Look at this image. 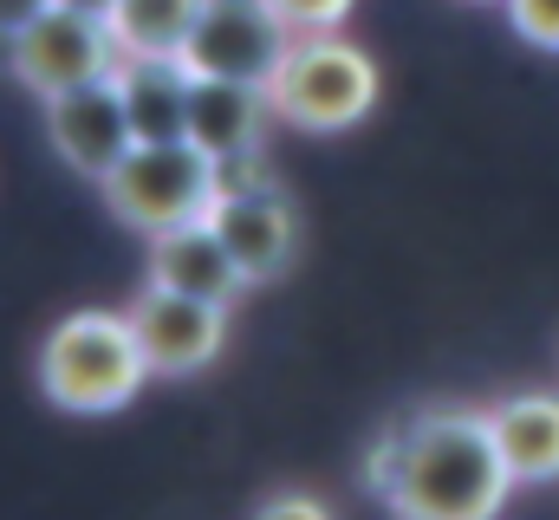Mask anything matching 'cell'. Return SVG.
I'll list each match as a JSON object with an SVG mask.
<instances>
[{
    "instance_id": "obj_1",
    "label": "cell",
    "mask_w": 559,
    "mask_h": 520,
    "mask_svg": "<svg viewBox=\"0 0 559 520\" xmlns=\"http://www.w3.org/2000/svg\"><path fill=\"white\" fill-rule=\"evenodd\" d=\"M365 488L397 520H495L514 495V469L495 442L488 410L436 403L397 416L365 462Z\"/></svg>"
},
{
    "instance_id": "obj_2",
    "label": "cell",
    "mask_w": 559,
    "mask_h": 520,
    "mask_svg": "<svg viewBox=\"0 0 559 520\" xmlns=\"http://www.w3.org/2000/svg\"><path fill=\"white\" fill-rule=\"evenodd\" d=\"M150 358L138 345L131 312H66L46 339H39V390L46 403L72 410V416H111L150 385Z\"/></svg>"
},
{
    "instance_id": "obj_3",
    "label": "cell",
    "mask_w": 559,
    "mask_h": 520,
    "mask_svg": "<svg viewBox=\"0 0 559 520\" xmlns=\"http://www.w3.org/2000/svg\"><path fill=\"white\" fill-rule=\"evenodd\" d=\"M274 118L306 137H332L371 118L378 105V66L365 46L338 39V33H293L280 72L267 79Z\"/></svg>"
},
{
    "instance_id": "obj_4",
    "label": "cell",
    "mask_w": 559,
    "mask_h": 520,
    "mask_svg": "<svg viewBox=\"0 0 559 520\" xmlns=\"http://www.w3.org/2000/svg\"><path fill=\"white\" fill-rule=\"evenodd\" d=\"M98 189L124 228L163 235V228L215 215V156L195 150L189 137H138Z\"/></svg>"
},
{
    "instance_id": "obj_5",
    "label": "cell",
    "mask_w": 559,
    "mask_h": 520,
    "mask_svg": "<svg viewBox=\"0 0 559 520\" xmlns=\"http://www.w3.org/2000/svg\"><path fill=\"white\" fill-rule=\"evenodd\" d=\"M118 66H124V46H118L111 20L92 13V7L52 0V7L13 39V66H7V72H13L26 92L52 98V92L85 85V79H105V72H118Z\"/></svg>"
},
{
    "instance_id": "obj_6",
    "label": "cell",
    "mask_w": 559,
    "mask_h": 520,
    "mask_svg": "<svg viewBox=\"0 0 559 520\" xmlns=\"http://www.w3.org/2000/svg\"><path fill=\"white\" fill-rule=\"evenodd\" d=\"M293 46V26L280 20L267 0H202L195 33L182 46V66L195 79H241L267 85Z\"/></svg>"
},
{
    "instance_id": "obj_7",
    "label": "cell",
    "mask_w": 559,
    "mask_h": 520,
    "mask_svg": "<svg viewBox=\"0 0 559 520\" xmlns=\"http://www.w3.org/2000/svg\"><path fill=\"white\" fill-rule=\"evenodd\" d=\"M39 105H46V143H52V156H59L66 169H79V176H92V182H105V176L124 163V150L138 143L131 98H124L118 72L85 79V85H72V92H52V98H39Z\"/></svg>"
},
{
    "instance_id": "obj_8",
    "label": "cell",
    "mask_w": 559,
    "mask_h": 520,
    "mask_svg": "<svg viewBox=\"0 0 559 520\" xmlns=\"http://www.w3.org/2000/svg\"><path fill=\"white\" fill-rule=\"evenodd\" d=\"M131 326H138V345L156 378H195L228 345V306L222 299H195V293H176L156 280L131 299Z\"/></svg>"
},
{
    "instance_id": "obj_9",
    "label": "cell",
    "mask_w": 559,
    "mask_h": 520,
    "mask_svg": "<svg viewBox=\"0 0 559 520\" xmlns=\"http://www.w3.org/2000/svg\"><path fill=\"white\" fill-rule=\"evenodd\" d=\"M215 228H222L228 255L241 260L248 286L280 280V273L293 267V255H299V215H293V202L280 196V182L248 189V196H222V202H215Z\"/></svg>"
},
{
    "instance_id": "obj_10",
    "label": "cell",
    "mask_w": 559,
    "mask_h": 520,
    "mask_svg": "<svg viewBox=\"0 0 559 520\" xmlns=\"http://www.w3.org/2000/svg\"><path fill=\"white\" fill-rule=\"evenodd\" d=\"M150 280L176 286V293H195V299H222V306H235L248 293V273H241V260L228 255L215 215L150 235Z\"/></svg>"
},
{
    "instance_id": "obj_11",
    "label": "cell",
    "mask_w": 559,
    "mask_h": 520,
    "mask_svg": "<svg viewBox=\"0 0 559 520\" xmlns=\"http://www.w3.org/2000/svg\"><path fill=\"white\" fill-rule=\"evenodd\" d=\"M267 125H274V98H267V85H241V79H195L182 137L222 163V156L261 150V143H267Z\"/></svg>"
},
{
    "instance_id": "obj_12",
    "label": "cell",
    "mask_w": 559,
    "mask_h": 520,
    "mask_svg": "<svg viewBox=\"0 0 559 520\" xmlns=\"http://www.w3.org/2000/svg\"><path fill=\"white\" fill-rule=\"evenodd\" d=\"M495 442L514 469V482H559V397L554 390H514L488 403Z\"/></svg>"
},
{
    "instance_id": "obj_13",
    "label": "cell",
    "mask_w": 559,
    "mask_h": 520,
    "mask_svg": "<svg viewBox=\"0 0 559 520\" xmlns=\"http://www.w3.org/2000/svg\"><path fill=\"white\" fill-rule=\"evenodd\" d=\"M118 85L131 98L138 137H182V125H189V92H195V72L182 59H124L118 66Z\"/></svg>"
},
{
    "instance_id": "obj_14",
    "label": "cell",
    "mask_w": 559,
    "mask_h": 520,
    "mask_svg": "<svg viewBox=\"0 0 559 520\" xmlns=\"http://www.w3.org/2000/svg\"><path fill=\"white\" fill-rule=\"evenodd\" d=\"M195 13H202V0H111L105 20H111L124 59H182Z\"/></svg>"
},
{
    "instance_id": "obj_15",
    "label": "cell",
    "mask_w": 559,
    "mask_h": 520,
    "mask_svg": "<svg viewBox=\"0 0 559 520\" xmlns=\"http://www.w3.org/2000/svg\"><path fill=\"white\" fill-rule=\"evenodd\" d=\"M267 7H274L293 33H338L358 0H267Z\"/></svg>"
},
{
    "instance_id": "obj_16",
    "label": "cell",
    "mask_w": 559,
    "mask_h": 520,
    "mask_svg": "<svg viewBox=\"0 0 559 520\" xmlns=\"http://www.w3.org/2000/svg\"><path fill=\"white\" fill-rule=\"evenodd\" d=\"M508 20L527 46L540 52H559V0H508Z\"/></svg>"
},
{
    "instance_id": "obj_17",
    "label": "cell",
    "mask_w": 559,
    "mask_h": 520,
    "mask_svg": "<svg viewBox=\"0 0 559 520\" xmlns=\"http://www.w3.org/2000/svg\"><path fill=\"white\" fill-rule=\"evenodd\" d=\"M248 520H332V508H325L319 495H306V488H280V495H267Z\"/></svg>"
},
{
    "instance_id": "obj_18",
    "label": "cell",
    "mask_w": 559,
    "mask_h": 520,
    "mask_svg": "<svg viewBox=\"0 0 559 520\" xmlns=\"http://www.w3.org/2000/svg\"><path fill=\"white\" fill-rule=\"evenodd\" d=\"M52 0H0V66H13V39L46 13Z\"/></svg>"
},
{
    "instance_id": "obj_19",
    "label": "cell",
    "mask_w": 559,
    "mask_h": 520,
    "mask_svg": "<svg viewBox=\"0 0 559 520\" xmlns=\"http://www.w3.org/2000/svg\"><path fill=\"white\" fill-rule=\"evenodd\" d=\"M72 7H92V13H111V0H72Z\"/></svg>"
},
{
    "instance_id": "obj_20",
    "label": "cell",
    "mask_w": 559,
    "mask_h": 520,
    "mask_svg": "<svg viewBox=\"0 0 559 520\" xmlns=\"http://www.w3.org/2000/svg\"><path fill=\"white\" fill-rule=\"evenodd\" d=\"M495 7H508V0H495Z\"/></svg>"
}]
</instances>
